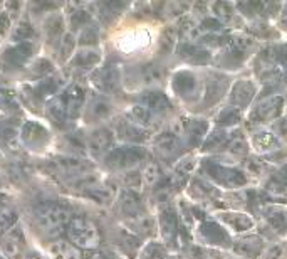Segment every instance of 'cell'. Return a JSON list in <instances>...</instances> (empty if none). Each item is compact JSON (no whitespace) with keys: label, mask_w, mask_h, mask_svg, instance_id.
I'll return each mask as SVG.
<instances>
[{"label":"cell","mask_w":287,"mask_h":259,"mask_svg":"<svg viewBox=\"0 0 287 259\" xmlns=\"http://www.w3.org/2000/svg\"><path fill=\"white\" fill-rule=\"evenodd\" d=\"M113 145H114V135L113 132L108 128H99L91 135L89 138V152L91 155L99 158V157H104L113 150Z\"/></svg>","instance_id":"277c9868"},{"label":"cell","mask_w":287,"mask_h":259,"mask_svg":"<svg viewBox=\"0 0 287 259\" xmlns=\"http://www.w3.org/2000/svg\"><path fill=\"white\" fill-rule=\"evenodd\" d=\"M255 143L260 148H272L275 145V138L270 133H259V135H255Z\"/></svg>","instance_id":"f907efd6"},{"label":"cell","mask_w":287,"mask_h":259,"mask_svg":"<svg viewBox=\"0 0 287 259\" xmlns=\"http://www.w3.org/2000/svg\"><path fill=\"white\" fill-rule=\"evenodd\" d=\"M163 78V69L156 64H146L141 68V79L145 83H158Z\"/></svg>","instance_id":"e575fe53"},{"label":"cell","mask_w":287,"mask_h":259,"mask_svg":"<svg viewBox=\"0 0 287 259\" xmlns=\"http://www.w3.org/2000/svg\"><path fill=\"white\" fill-rule=\"evenodd\" d=\"M111 114V104L109 101H106L104 98L96 96L91 99L89 106H88V118L89 119H104Z\"/></svg>","instance_id":"7402d4cb"},{"label":"cell","mask_w":287,"mask_h":259,"mask_svg":"<svg viewBox=\"0 0 287 259\" xmlns=\"http://www.w3.org/2000/svg\"><path fill=\"white\" fill-rule=\"evenodd\" d=\"M166 257V251L163 246H160V244H150V246H146V249L141 254V259H165Z\"/></svg>","instance_id":"60d3db41"},{"label":"cell","mask_w":287,"mask_h":259,"mask_svg":"<svg viewBox=\"0 0 287 259\" xmlns=\"http://www.w3.org/2000/svg\"><path fill=\"white\" fill-rule=\"evenodd\" d=\"M22 142L30 148H42L44 145H47L49 142V132L45 130L42 124L35 123V121H27L22 126Z\"/></svg>","instance_id":"52a82bcc"},{"label":"cell","mask_w":287,"mask_h":259,"mask_svg":"<svg viewBox=\"0 0 287 259\" xmlns=\"http://www.w3.org/2000/svg\"><path fill=\"white\" fill-rule=\"evenodd\" d=\"M227 148H229L232 153H235V155H245V153L249 152V145H247V140H245V137L242 135L240 132H237L235 135H232L229 138Z\"/></svg>","instance_id":"1f68e13d"},{"label":"cell","mask_w":287,"mask_h":259,"mask_svg":"<svg viewBox=\"0 0 287 259\" xmlns=\"http://www.w3.org/2000/svg\"><path fill=\"white\" fill-rule=\"evenodd\" d=\"M201 234L203 236H206V239H208L210 242L213 241H222V239H225L227 241V234H224L220 231V227H217L215 224H206V226H203V231H201Z\"/></svg>","instance_id":"ee69618b"},{"label":"cell","mask_w":287,"mask_h":259,"mask_svg":"<svg viewBox=\"0 0 287 259\" xmlns=\"http://www.w3.org/2000/svg\"><path fill=\"white\" fill-rule=\"evenodd\" d=\"M119 244H121V247H123L124 251L133 252V251H136V247L139 246V239L136 237L133 232L121 231L119 232Z\"/></svg>","instance_id":"74e56055"},{"label":"cell","mask_w":287,"mask_h":259,"mask_svg":"<svg viewBox=\"0 0 287 259\" xmlns=\"http://www.w3.org/2000/svg\"><path fill=\"white\" fill-rule=\"evenodd\" d=\"M227 88V83L224 79H220L219 76H210V79L206 81V99H208L210 103L217 101L222 93L225 91Z\"/></svg>","instance_id":"484cf974"},{"label":"cell","mask_w":287,"mask_h":259,"mask_svg":"<svg viewBox=\"0 0 287 259\" xmlns=\"http://www.w3.org/2000/svg\"><path fill=\"white\" fill-rule=\"evenodd\" d=\"M141 177H143L146 185H155V187L158 185L161 182V178H163L158 163H150V165H146L145 172L141 173Z\"/></svg>","instance_id":"836d02e7"},{"label":"cell","mask_w":287,"mask_h":259,"mask_svg":"<svg viewBox=\"0 0 287 259\" xmlns=\"http://www.w3.org/2000/svg\"><path fill=\"white\" fill-rule=\"evenodd\" d=\"M129 226L131 231L141 234V236H151V234H155V221L143 212L134 217H129Z\"/></svg>","instance_id":"ffe728a7"},{"label":"cell","mask_w":287,"mask_h":259,"mask_svg":"<svg viewBox=\"0 0 287 259\" xmlns=\"http://www.w3.org/2000/svg\"><path fill=\"white\" fill-rule=\"evenodd\" d=\"M93 81L96 84V88L101 89L103 93H114V91H118V88H119L121 76H119L118 68L106 66V68L98 69V71L94 73Z\"/></svg>","instance_id":"ba28073f"},{"label":"cell","mask_w":287,"mask_h":259,"mask_svg":"<svg viewBox=\"0 0 287 259\" xmlns=\"http://www.w3.org/2000/svg\"><path fill=\"white\" fill-rule=\"evenodd\" d=\"M12 37H14V41H19V44L27 42L30 37H34V29L29 22H20L19 26L15 27Z\"/></svg>","instance_id":"f35d334b"},{"label":"cell","mask_w":287,"mask_h":259,"mask_svg":"<svg viewBox=\"0 0 287 259\" xmlns=\"http://www.w3.org/2000/svg\"><path fill=\"white\" fill-rule=\"evenodd\" d=\"M118 135L126 142L131 143H143L148 140V133L133 123H121L118 126Z\"/></svg>","instance_id":"ac0fdd59"},{"label":"cell","mask_w":287,"mask_h":259,"mask_svg":"<svg viewBox=\"0 0 287 259\" xmlns=\"http://www.w3.org/2000/svg\"><path fill=\"white\" fill-rule=\"evenodd\" d=\"M52 259H81V252L69 241H55L49 247Z\"/></svg>","instance_id":"d6986e66"},{"label":"cell","mask_w":287,"mask_h":259,"mask_svg":"<svg viewBox=\"0 0 287 259\" xmlns=\"http://www.w3.org/2000/svg\"><path fill=\"white\" fill-rule=\"evenodd\" d=\"M275 180H279L282 183H285L287 185V165L285 167H282L279 172H277V175H275Z\"/></svg>","instance_id":"9f6ffc18"},{"label":"cell","mask_w":287,"mask_h":259,"mask_svg":"<svg viewBox=\"0 0 287 259\" xmlns=\"http://www.w3.org/2000/svg\"><path fill=\"white\" fill-rule=\"evenodd\" d=\"M141 182H143V177H141L139 172H129L123 177V183H124L126 190L138 192V188L141 187Z\"/></svg>","instance_id":"b9f144b4"},{"label":"cell","mask_w":287,"mask_h":259,"mask_svg":"<svg viewBox=\"0 0 287 259\" xmlns=\"http://www.w3.org/2000/svg\"><path fill=\"white\" fill-rule=\"evenodd\" d=\"M83 193L98 204H109L111 199H113V192L106 187H86Z\"/></svg>","instance_id":"83f0119b"},{"label":"cell","mask_w":287,"mask_h":259,"mask_svg":"<svg viewBox=\"0 0 287 259\" xmlns=\"http://www.w3.org/2000/svg\"><path fill=\"white\" fill-rule=\"evenodd\" d=\"M62 27H64V24H62V17H59V16H52L47 21V24H45V31H47V36L50 39V42L55 41L60 34H62Z\"/></svg>","instance_id":"d590c367"},{"label":"cell","mask_w":287,"mask_h":259,"mask_svg":"<svg viewBox=\"0 0 287 259\" xmlns=\"http://www.w3.org/2000/svg\"><path fill=\"white\" fill-rule=\"evenodd\" d=\"M229 135H227L225 130H220V132H215L205 140V150H217L220 147H227L229 143Z\"/></svg>","instance_id":"d6a6232c"},{"label":"cell","mask_w":287,"mask_h":259,"mask_svg":"<svg viewBox=\"0 0 287 259\" xmlns=\"http://www.w3.org/2000/svg\"><path fill=\"white\" fill-rule=\"evenodd\" d=\"M57 81L52 78V79H42V81H39L37 88H35V93H37V96L40 98H45V96H52V94L57 91Z\"/></svg>","instance_id":"ab89813d"},{"label":"cell","mask_w":287,"mask_h":259,"mask_svg":"<svg viewBox=\"0 0 287 259\" xmlns=\"http://www.w3.org/2000/svg\"><path fill=\"white\" fill-rule=\"evenodd\" d=\"M74 37L73 34H65L62 37V42H60V59H67L70 56V52H73L74 49Z\"/></svg>","instance_id":"7dc6e473"},{"label":"cell","mask_w":287,"mask_h":259,"mask_svg":"<svg viewBox=\"0 0 287 259\" xmlns=\"http://www.w3.org/2000/svg\"><path fill=\"white\" fill-rule=\"evenodd\" d=\"M224 221L227 224H230L232 227L237 229V231H245V229H250L252 227V219L244 216V214H225L224 216Z\"/></svg>","instance_id":"4dcf8cb0"},{"label":"cell","mask_w":287,"mask_h":259,"mask_svg":"<svg viewBox=\"0 0 287 259\" xmlns=\"http://www.w3.org/2000/svg\"><path fill=\"white\" fill-rule=\"evenodd\" d=\"M262 249V241L259 237H249V239H242V241L237 242L235 251L239 254H244V256H250L254 257L255 254H259Z\"/></svg>","instance_id":"cb8c5ba5"},{"label":"cell","mask_w":287,"mask_h":259,"mask_svg":"<svg viewBox=\"0 0 287 259\" xmlns=\"http://www.w3.org/2000/svg\"><path fill=\"white\" fill-rule=\"evenodd\" d=\"M34 74L35 76H45V74H49L50 71H52V64H50L47 59H39L37 62L34 64Z\"/></svg>","instance_id":"681fc988"},{"label":"cell","mask_w":287,"mask_h":259,"mask_svg":"<svg viewBox=\"0 0 287 259\" xmlns=\"http://www.w3.org/2000/svg\"><path fill=\"white\" fill-rule=\"evenodd\" d=\"M96 42H98V31L96 29L89 27L81 34L79 44H83V46H89V44H96Z\"/></svg>","instance_id":"816d5d0a"},{"label":"cell","mask_w":287,"mask_h":259,"mask_svg":"<svg viewBox=\"0 0 287 259\" xmlns=\"http://www.w3.org/2000/svg\"><path fill=\"white\" fill-rule=\"evenodd\" d=\"M186 133L190 137L191 145H198L206 133V123L203 119H191V121H188V126H186Z\"/></svg>","instance_id":"d4e9b609"},{"label":"cell","mask_w":287,"mask_h":259,"mask_svg":"<svg viewBox=\"0 0 287 259\" xmlns=\"http://www.w3.org/2000/svg\"><path fill=\"white\" fill-rule=\"evenodd\" d=\"M65 236L73 246L89 251L99 244V231L93 222L84 217H73L65 227Z\"/></svg>","instance_id":"7a4b0ae2"},{"label":"cell","mask_w":287,"mask_h":259,"mask_svg":"<svg viewBox=\"0 0 287 259\" xmlns=\"http://www.w3.org/2000/svg\"><path fill=\"white\" fill-rule=\"evenodd\" d=\"M0 138L7 143V145L12 148V150H17L19 143H17V132L14 128H4L0 130Z\"/></svg>","instance_id":"bcb514c9"},{"label":"cell","mask_w":287,"mask_h":259,"mask_svg":"<svg viewBox=\"0 0 287 259\" xmlns=\"http://www.w3.org/2000/svg\"><path fill=\"white\" fill-rule=\"evenodd\" d=\"M89 21H91V16L88 11H84V9H79V11H76L73 16H70V26L74 29L86 26Z\"/></svg>","instance_id":"f6af8a7d"},{"label":"cell","mask_w":287,"mask_h":259,"mask_svg":"<svg viewBox=\"0 0 287 259\" xmlns=\"http://www.w3.org/2000/svg\"><path fill=\"white\" fill-rule=\"evenodd\" d=\"M176 148H178V137L173 135L171 132L168 133H163L156 138V150H158L160 155L166 157H171L176 153Z\"/></svg>","instance_id":"44dd1931"},{"label":"cell","mask_w":287,"mask_h":259,"mask_svg":"<svg viewBox=\"0 0 287 259\" xmlns=\"http://www.w3.org/2000/svg\"><path fill=\"white\" fill-rule=\"evenodd\" d=\"M32 54V44L30 42H20L17 46L9 47L4 51L2 56V64L5 68H19L27 61Z\"/></svg>","instance_id":"9c48e42d"},{"label":"cell","mask_w":287,"mask_h":259,"mask_svg":"<svg viewBox=\"0 0 287 259\" xmlns=\"http://www.w3.org/2000/svg\"><path fill=\"white\" fill-rule=\"evenodd\" d=\"M119 206H121V211H123L128 217H134V216H138V214L143 212V204H141V199L138 196V192L126 190V188L121 192Z\"/></svg>","instance_id":"7c38bea8"},{"label":"cell","mask_w":287,"mask_h":259,"mask_svg":"<svg viewBox=\"0 0 287 259\" xmlns=\"http://www.w3.org/2000/svg\"><path fill=\"white\" fill-rule=\"evenodd\" d=\"M49 116L52 118V121L57 124V126H62L65 118H67V111H65V104L62 101V96L54 98L52 101L49 103Z\"/></svg>","instance_id":"603a6c76"},{"label":"cell","mask_w":287,"mask_h":259,"mask_svg":"<svg viewBox=\"0 0 287 259\" xmlns=\"http://www.w3.org/2000/svg\"><path fill=\"white\" fill-rule=\"evenodd\" d=\"M173 89L180 94V96L188 98V96H191V94L196 91V78L193 76V74H190V73H186V71L178 73L175 76Z\"/></svg>","instance_id":"9a60e30c"},{"label":"cell","mask_w":287,"mask_h":259,"mask_svg":"<svg viewBox=\"0 0 287 259\" xmlns=\"http://www.w3.org/2000/svg\"><path fill=\"white\" fill-rule=\"evenodd\" d=\"M280 108H282V98H272L269 101L259 104V108L254 111L252 118L259 119V121H269V119H274L280 113Z\"/></svg>","instance_id":"5bb4252c"},{"label":"cell","mask_w":287,"mask_h":259,"mask_svg":"<svg viewBox=\"0 0 287 259\" xmlns=\"http://www.w3.org/2000/svg\"><path fill=\"white\" fill-rule=\"evenodd\" d=\"M265 217L270 227H274L277 232H282L287 229V212L282 211V209H270V211H267Z\"/></svg>","instance_id":"f1b7e54d"},{"label":"cell","mask_w":287,"mask_h":259,"mask_svg":"<svg viewBox=\"0 0 287 259\" xmlns=\"http://www.w3.org/2000/svg\"><path fill=\"white\" fill-rule=\"evenodd\" d=\"M54 165L59 168L62 173H70V175H76V173H83L86 170H89V163H86L81 158H74V157H59L55 158Z\"/></svg>","instance_id":"e0dca14e"},{"label":"cell","mask_w":287,"mask_h":259,"mask_svg":"<svg viewBox=\"0 0 287 259\" xmlns=\"http://www.w3.org/2000/svg\"><path fill=\"white\" fill-rule=\"evenodd\" d=\"M200 31L203 32L206 31L208 34H215V32H220L222 31V24L217 21V19H206V21H203V24H201Z\"/></svg>","instance_id":"db71d44e"},{"label":"cell","mask_w":287,"mask_h":259,"mask_svg":"<svg viewBox=\"0 0 287 259\" xmlns=\"http://www.w3.org/2000/svg\"><path fill=\"white\" fill-rule=\"evenodd\" d=\"M104 259H118V257H114V256H108V257H104Z\"/></svg>","instance_id":"680465c9"},{"label":"cell","mask_w":287,"mask_h":259,"mask_svg":"<svg viewBox=\"0 0 287 259\" xmlns=\"http://www.w3.org/2000/svg\"><path fill=\"white\" fill-rule=\"evenodd\" d=\"M74 66L78 68H93L94 64L99 62V52L93 51V49H84V51H79L74 57Z\"/></svg>","instance_id":"4316f807"},{"label":"cell","mask_w":287,"mask_h":259,"mask_svg":"<svg viewBox=\"0 0 287 259\" xmlns=\"http://www.w3.org/2000/svg\"><path fill=\"white\" fill-rule=\"evenodd\" d=\"M10 26V21H9V16L7 14H2L0 16V32H5Z\"/></svg>","instance_id":"6f0895ef"},{"label":"cell","mask_w":287,"mask_h":259,"mask_svg":"<svg viewBox=\"0 0 287 259\" xmlns=\"http://www.w3.org/2000/svg\"><path fill=\"white\" fill-rule=\"evenodd\" d=\"M215 11L219 14V17L224 19V21H232V19H234V11H232L229 4H224V2L215 4Z\"/></svg>","instance_id":"f5cc1de1"},{"label":"cell","mask_w":287,"mask_h":259,"mask_svg":"<svg viewBox=\"0 0 287 259\" xmlns=\"http://www.w3.org/2000/svg\"><path fill=\"white\" fill-rule=\"evenodd\" d=\"M247 168L255 173H260L265 170V163L264 162H259V160H250L249 163H247Z\"/></svg>","instance_id":"11a10c76"},{"label":"cell","mask_w":287,"mask_h":259,"mask_svg":"<svg viewBox=\"0 0 287 259\" xmlns=\"http://www.w3.org/2000/svg\"><path fill=\"white\" fill-rule=\"evenodd\" d=\"M35 219H37L39 226L44 229L47 234H60L65 231L70 221V214L67 207L57 202H45L35 207Z\"/></svg>","instance_id":"6da1fadb"},{"label":"cell","mask_w":287,"mask_h":259,"mask_svg":"<svg viewBox=\"0 0 287 259\" xmlns=\"http://www.w3.org/2000/svg\"><path fill=\"white\" fill-rule=\"evenodd\" d=\"M176 31L173 27H170V29H166L165 34H163V39H161V46H163V49H166V51H170L171 47L175 46V42H176Z\"/></svg>","instance_id":"c3c4849f"},{"label":"cell","mask_w":287,"mask_h":259,"mask_svg":"<svg viewBox=\"0 0 287 259\" xmlns=\"http://www.w3.org/2000/svg\"><path fill=\"white\" fill-rule=\"evenodd\" d=\"M24 249V236L19 229H12V232L4 241V252L10 259H19Z\"/></svg>","instance_id":"2e32d148"},{"label":"cell","mask_w":287,"mask_h":259,"mask_svg":"<svg viewBox=\"0 0 287 259\" xmlns=\"http://www.w3.org/2000/svg\"><path fill=\"white\" fill-rule=\"evenodd\" d=\"M15 222H17V214L10 209H2L0 211V234H5L7 231H10Z\"/></svg>","instance_id":"8d00e7d4"},{"label":"cell","mask_w":287,"mask_h":259,"mask_svg":"<svg viewBox=\"0 0 287 259\" xmlns=\"http://www.w3.org/2000/svg\"><path fill=\"white\" fill-rule=\"evenodd\" d=\"M0 259H4V257H2V256H0Z\"/></svg>","instance_id":"94428289"},{"label":"cell","mask_w":287,"mask_h":259,"mask_svg":"<svg viewBox=\"0 0 287 259\" xmlns=\"http://www.w3.org/2000/svg\"><path fill=\"white\" fill-rule=\"evenodd\" d=\"M160 224H161V231H163V236L166 241L173 242L175 239H178L180 224H178V216H176L173 207H166L161 211Z\"/></svg>","instance_id":"30bf717a"},{"label":"cell","mask_w":287,"mask_h":259,"mask_svg":"<svg viewBox=\"0 0 287 259\" xmlns=\"http://www.w3.org/2000/svg\"><path fill=\"white\" fill-rule=\"evenodd\" d=\"M86 99V89L81 84H70L62 94V101L65 104V111H67V118L74 119L79 116L81 109L84 106Z\"/></svg>","instance_id":"8992f818"},{"label":"cell","mask_w":287,"mask_h":259,"mask_svg":"<svg viewBox=\"0 0 287 259\" xmlns=\"http://www.w3.org/2000/svg\"><path fill=\"white\" fill-rule=\"evenodd\" d=\"M129 118L133 119V124L136 126H145V124H150L151 121V111L143 104H136V106L131 108L129 111Z\"/></svg>","instance_id":"f546056e"},{"label":"cell","mask_w":287,"mask_h":259,"mask_svg":"<svg viewBox=\"0 0 287 259\" xmlns=\"http://www.w3.org/2000/svg\"><path fill=\"white\" fill-rule=\"evenodd\" d=\"M205 168L208 170L210 177L215 178L217 182L222 183L225 187H239V185H244L247 182V177L244 175L242 172L239 170H234V168H225V167H219V165H211L205 163Z\"/></svg>","instance_id":"5b68a950"},{"label":"cell","mask_w":287,"mask_h":259,"mask_svg":"<svg viewBox=\"0 0 287 259\" xmlns=\"http://www.w3.org/2000/svg\"><path fill=\"white\" fill-rule=\"evenodd\" d=\"M240 119V111L239 108H229L225 109V111L220 113L219 116V124H222V126H227V124H234Z\"/></svg>","instance_id":"7bdbcfd3"},{"label":"cell","mask_w":287,"mask_h":259,"mask_svg":"<svg viewBox=\"0 0 287 259\" xmlns=\"http://www.w3.org/2000/svg\"><path fill=\"white\" fill-rule=\"evenodd\" d=\"M141 104L146 106L151 113H166L171 109V103L170 99L166 98V94L161 91H148L143 93L141 96Z\"/></svg>","instance_id":"8fae6325"},{"label":"cell","mask_w":287,"mask_h":259,"mask_svg":"<svg viewBox=\"0 0 287 259\" xmlns=\"http://www.w3.org/2000/svg\"><path fill=\"white\" fill-rule=\"evenodd\" d=\"M145 148L141 147H119L113 148L106 155V165L114 170H123L139 163L145 158Z\"/></svg>","instance_id":"3957f363"},{"label":"cell","mask_w":287,"mask_h":259,"mask_svg":"<svg viewBox=\"0 0 287 259\" xmlns=\"http://www.w3.org/2000/svg\"><path fill=\"white\" fill-rule=\"evenodd\" d=\"M166 259H178V257H176V256H170V257H166Z\"/></svg>","instance_id":"91938a15"},{"label":"cell","mask_w":287,"mask_h":259,"mask_svg":"<svg viewBox=\"0 0 287 259\" xmlns=\"http://www.w3.org/2000/svg\"><path fill=\"white\" fill-rule=\"evenodd\" d=\"M254 94H255V88L252 83H249V81L237 83L234 89H232V96H230L232 104H235V106H239V108H244L252 101Z\"/></svg>","instance_id":"4fadbf2b"}]
</instances>
